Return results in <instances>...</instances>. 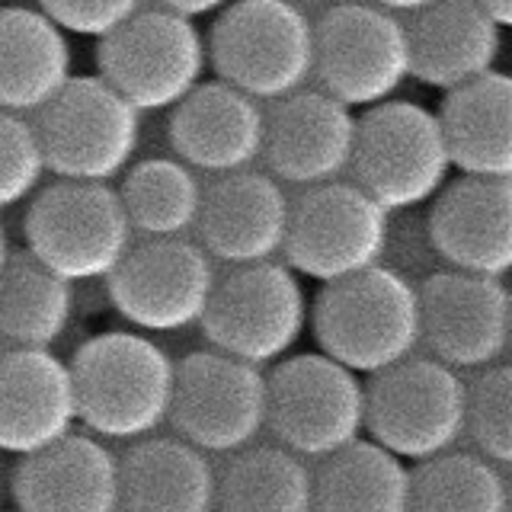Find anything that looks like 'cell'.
I'll return each instance as SVG.
<instances>
[{"mask_svg":"<svg viewBox=\"0 0 512 512\" xmlns=\"http://www.w3.org/2000/svg\"><path fill=\"white\" fill-rule=\"evenodd\" d=\"M77 420L100 442L148 439L170 420L176 362L138 330H106L77 346Z\"/></svg>","mask_w":512,"mask_h":512,"instance_id":"cell-1","label":"cell"},{"mask_svg":"<svg viewBox=\"0 0 512 512\" xmlns=\"http://www.w3.org/2000/svg\"><path fill=\"white\" fill-rule=\"evenodd\" d=\"M308 327L317 352L359 378H375L410 359L420 346L416 285L391 266H372L340 282L320 285Z\"/></svg>","mask_w":512,"mask_h":512,"instance_id":"cell-2","label":"cell"},{"mask_svg":"<svg viewBox=\"0 0 512 512\" xmlns=\"http://www.w3.org/2000/svg\"><path fill=\"white\" fill-rule=\"evenodd\" d=\"M215 80L279 103L314 80V23L279 0H234L205 36Z\"/></svg>","mask_w":512,"mask_h":512,"instance_id":"cell-3","label":"cell"},{"mask_svg":"<svg viewBox=\"0 0 512 512\" xmlns=\"http://www.w3.org/2000/svg\"><path fill=\"white\" fill-rule=\"evenodd\" d=\"M26 253L64 282L109 279L135 244L119 192L106 183L55 180L29 199Z\"/></svg>","mask_w":512,"mask_h":512,"instance_id":"cell-4","label":"cell"},{"mask_svg":"<svg viewBox=\"0 0 512 512\" xmlns=\"http://www.w3.org/2000/svg\"><path fill=\"white\" fill-rule=\"evenodd\" d=\"M352 176L384 212L400 215L429 205L452 173L439 116L423 103L388 100L356 116Z\"/></svg>","mask_w":512,"mask_h":512,"instance_id":"cell-5","label":"cell"},{"mask_svg":"<svg viewBox=\"0 0 512 512\" xmlns=\"http://www.w3.org/2000/svg\"><path fill=\"white\" fill-rule=\"evenodd\" d=\"M32 125L58 180L109 186L138 160L141 112L96 74L71 77Z\"/></svg>","mask_w":512,"mask_h":512,"instance_id":"cell-6","label":"cell"},{"mask_svg":"<svg viewBox=\"0 0 512 512\" xmlns=\"http://www.w3.org/2000/svg\"><path fill=\"white\" fill-rule=\"evenodd\" d=\"M461 372L432 356H410L365 384V436L400 461L423 464L464 439Z\"/></svg>","mask_w":512,"mask_h":512,"instance_id":"cell-7","label":"cell"},{"mask_svg":"<svg viewBox=\"0 0 512 512\" xmlns=\"http://www.w3.org/2000/svg\"><path fill=\"white\" fill-rule=\"evenodd\" d=\"M266 429L298 458L343 452L365 436V381L324 352L285 356L266 375Z\"/></svg>","mask_w":512,"mask_h":512,"instance_id":"cell-8","label":"cell"},{"mask_svg":"<svg viewBox=\"0 0 512 512\" xmlns=\"http://www.w3.org/2000/svg\"><path fill=\"white\" fill-rule=\"evenodd\" d=\"M311 301L285 263L234 266L218 276L202 317L208 346L247 365H276L308 330Z\"/></svg>","mask_w":512,"mask_h":512,"instance_id":"cell-9","label":"cell"},{"mask_svg":"<svg viewBox=\"0 0 512 512\" xmlns=\"http://www.w3.org/2000/svg\"><path fill=\"white\" fill-rule=\"evenodd\" d=\"M394 215L356 183H327L301 189L292 199L285 234V266L320 285L340 282L381 266L394 237Z\"/></svg>","mask_w":512,"mask_h":512,"instance_id":"cell-10","label":"cell"},{"mask_svg":"<svg viewBox=\"0 0 512 512\" xmlns=\"http://www.w3.org/2000/svg\"><path fill=\"white\" fill-rule=\"evenodd\" d=\"M96 68L122 100L144 112H170L205 84L208 48L196 23L144 7L96 48Z\"/></svg>","mask_w":512,"mask_h":512,"instance_id":"cell-11","label":"cell"},{"mask_svg":"<svg viewBox=\"0 0 512 512\" xmlns=\"http://www.w3.org/2000/svg\"><path fill=\"white\" fill-rule=\"evenodd\" d=\"M410 80L404 20L365 0L346 4L314 23L311 84L352 112H365L397 96Z\"/></svg>","mask_w":512,"mask_h":512,"instance_id":"cell-12","label":"cell"},{"mask_svg":"<svg viewBox=\"0 0 512 512\" xmlns=\"http://www.w3.org/2000/svg\"><path fill=\"white\" fill-rule=\"evenodd\" d=\"M170 423L180 439L205 455H234L266 429L263 368L215 349L176 362Z\"/></svg>","mask_w":512,"mask_h":512,"instance_id":"cell-13","label":"cell"},{"mask_svg":"<svg viewBox=\"0 0 512 512\" xmlns=\"http://www.w3.org/2000/svg\"><path fill=\"white\" fill-rule=\"evenodd\" d=\"M215 282V260L189 237L135 240L106 279L112 308L138 333H176L202 324Z\"/></svg>","mask_w":512,"mask_h":512,"instance_id":"cell-14","label":"cell"},{"mask_svg":"<svg viewBox=\"0 0 512 512\" xmlns=\"http://www.w3.org/2000/svg\"><path fill=\"white\" fill-rule=\"evenodd\" d=\"M420 343L455 372H480L503 359L512 330V298L503 279L439 269L423 285Z\"/></svg>","mask_w":512,"mask_h":512,"instance_id":"cell-15","label":"cell"},{"mask_svg":"<svg viewBox=\"0 0 512 512\" xmlns=\"http://www.w3.org/2000/svg\"><path fill=\"white\" fill-rule=\"evenodd\" d=\"M356 112L304 87L266 109L263 164L282 186L314 189L336 183L352 164Z\"/></svg>","mask_w":512,"mask_h":512,"instance_id":"cell-16","label":"cell"},{"mask_svg":"<svg viewBox=\"0 0 512 512\" xmlns=\"http://www.w3.org/2000/svg\"><path fill=\"white\" fill-rule=\"evenodd\" d=\"M292 196L266 170L215 176L202 192L196 244L215 263H272L285 247Z\"/></svg>","mask_w":512,"mask_h":512,"instance_id":"cell-17","label":"cell"},{"mask_svg":"<svg viewBox=\"0 0 512 512\" xmlns=\"http://www.w3.org/2000/svg\"><path fill=\"white\" fill-rule=\"evenodd\" d=\"M423 231L455 272L506 279L512 269V180L458 176L429 202Z\"/></svg>","mask_w":512,"mask_h":512,"instance_id":"cell-18","label":"cell"},{"mask_svg":"<svg viewBox=\"0 0 512 512\" xmlns=\"http://www.w3.org/2000/svg\"><path fill=\"white\" fill-rule=\"evenodd\" d=\"M167 116L173 157L196 173L228 176L263 157L266 106L221 80H205Z\"/></svg>","mask_w":512,"mask_h":512,"instance_id":"cell-19","label":"cell"},{"mask_svg":"<svg viewBox=\"0 0 512 512\" xmlns=\"http://www.w3.org/2000/svg\"><path fill=\"white\" fill-rule=\"evenodd\" d=\"M77 423L68 362L52 349L0 352V452L36 455L71 436Z\"/></svg>","mask_w":512,"mask_h":512,"instance_id":"cell-20","label":"cell"},{"mask_svg":"<svg viewBox=\"0 0 512 512\" xmlns=\"http://www.w3.org/2000/svg\"><path fill=\"white\" fill-rule=\"evenodd\" d=\"M410 80L452 93L496 71L503 55V26L477 0H436L404 16Z\"/></svg>","mask_w":512,"mask_h":512,"instance_id":"cell-21","label":"cell"},{"mask_svg":"<svg viewBox=\"0 0 512 512\" xmlns=\"http://www.w3.org/2000/svg\"><path fill=\"white\" fill-rule=\"evenodd\" d=\"M16 512H119V458L90 432L20 458L13 471Z\"/></svg>","mask_w":512,"mask_h":512,"instance_id":"cell-22","label":"cell"},{"mask_svg":"<svg viewBox=\"0 0 512 512\" xmlns=\"http://www.w3.org/2000/svg\"><path fill=\"white\" fill-rule=\"evenodd\" d=\"M71 77V42L42 10L0 7V109L36 119Z\"/></svg>","mask_w":512,"mask_h":512,"instance_id":"cell-23","label":"cell"},{"mask_svg":"<svg viewBox=\"0 0 512 512\" xmlns=\"http://www.w3.org/2000/svg\"><path fill=\"white\" fill-rule=\"evenodd\" d=\"M218 471L180 436H148L119 458V512H215Z\"/></svg>","mask_w":512,"mask_h":512,"instance_id":"cell-24","label":"cell"},{"mask_svg":"<svg viewBox=\"0 0 512 512\" xmlns=\"http://www.w3.org/2000/svg\"><path fill=\"white\" fill-rule=\"evenodd\" d=\"M439 128L452 170L480 180H512V77L490 71L439 106Z\"/></svg>","mask_w":512,"mask_h":512,"instance_id":"cell-25","label":"cell"},{"mask_svg":"<svg viewBox=\"0 0 512 512\" xmlns=\"http://www.w3.org/2000/svg\"><path fill=\"white\" fill-rule=\"evenodd\" d=\"M77 308L74 285L13 250L0 272V343L13 349H52L68 333Z\"/></svg>","mask_w":512,"mask_h":512,"instance_id":"cell-26","label":"cell"},{"mask_svg":"<svg viewBox=\"0 0 512 512\" xmlns=\"http://www.w3.org/2000/svg\"><path fill=\"white\" fill-rule=\"evenodd\" d=\"M311 512H410L407 461L359 439L320 461Z\"/></svg>","mask_w":512,"mask_h":512,"instance_id":"cell-27","label":"cell"},{"mask_svg":"<svg viewBox=\"0 0 512 512\" xmlns=\"http://www.w3.org/2000/svg\"><path fill=\"white\" fill-rule=\"evenodd\" d=\"M221 512H311L314 471L282 445L253 442L228 455L218 471Z\"/></svg>","mask_w":512,"mask_h":512,"instance_id":"cell-28","label":"cell"},{"mask_svg":"<svg viewBox=\"0 0 512 512\" xmlns=\"http://www.w3.org/2000/svg\"><path fill=\"white\" fill-rule=\"evenodd\" d=\"M116 192L135 237L141 234L144 240H160L196 231L205 186L196 170H189L170 154L135 160L122 173Z\"/></svg>","mask_w":512,"mask_h":512,"instance_id":"cell-29","label":"cell"},{"mask_svg":"<svg viewBox=\"0 0 512 512\" xmlns=\"http://www.w3.org/2000/svg\"><path fill=\"white\" fill-rule=\"evenodd\" d=\"M410 512H509L503 468L477 452H445L410 471Z\"/></svg>","mask_w":512,"mask_h":512,"instance_id":"cell-30","label":"cell"},{"mask_svg":"<svg viewBox=\"0 0 512 512\" xmlns=\"http://www.w3.org/2000/svg\"><path fill=\"white\" fill-rule=\"evenodd\" d=\"M464 436H471L477 455L506 468L512 461V368L490 365L468 381L464 397Z\"/></svg>","mask_w":512,"mask_h":512,"instance_id":"cell-31","label":"cell"},{"mask_svg":"<svg viewBox=\"0 0 512 512\" xmlns=\"http://www.w3.org/2000/svg\"><path fill=\"white\" fill-rule=\"evenodd\" d=\"M45 173L42 144L32 119L0 109V212L36 196Z\"/></svg>","mask_w":512,"mask_h":512,"instance_id":"cell-32","label":"cell"},{"mask_svg":"<svg viewBox=\"0 0 512 512\" xmlns=\"http://www.w3.org/2000/svg\"><path fill=\"white\" fill-rule=\"evenodd\" d=\"M148 7V0H39V10L64 36L103 42Z\"/></svg>","mask_w":512,"mask_h":512,"instance_id":"cell-33","label":"cell"},{"mask_svg":"<svg viewBox=\"0 0 512 512\" xmlns=\"http://www.w3.org/2000/svg\"><path fill=\"white\" fill-rule=\"evenodd\" d=\"M231 4H234V0H154L157 10L176 13V16H183V20H189V23L205 20V16H218Z\"/></svg>","mask_w":512,"mask_h":512,"instance_id":"cell-34","label":"cell"},{"mask_svg":"<svg viewBox=\"0 0 512 512\" xmlns=\"http://www.w3.org/2000/svg\"><path fill=\"white\" fill-rule=\"evenodd\" d=\"M279 4L292 7L295 13H301V16H304V20L317 23L320 16H327V13H333V10L346 7V4H356V0H279Z\"/></svg>","mask_w":512,"mask_h":512,"instance_id":"cell-35","label":"cell"},{"mask_svg":"<svg viewBox=\"0 0 512 512\" xmlns=\"http://www.w3.org/2000/svg\"><path fill=\"white\" fill-rule=\"evenodd\" d=\"M365 4H372V7H378L384 13H394V16H400V20H404V16L423 10L429 4H436V0H365Z\"/></svg>","mask_w":512,"mask_h":512,"instance_id":"cell-36","label":"cell"},{"mask_svg":"<svg viewBox=\"0 0 512 512\" xmlns=\"http://www.w3.org/2000/svg\"><path fill=\"white\" fill-rule=\"evenodd\" d=\"M477 4L484 7L503 29L512 26V0H477Z\"/></svg>","mask_w":512,"mask_h":512,"instance_id":"cell-37","label":"cell"},{"mask_svg":"<svg viewBox=\"0 0 512 512\" xmlns=\"http://www.w3.org/2000/svg\"><path fill=\"white\" fill-rule=\"evenodd\" d=\"M10 253H13V247H10V234H7V228H4V221H0V272H4V266H7V260H10Z\"/></svg>","mask_w":512,"mask_h":512,"instance_id":"cell-38","label":"cell"},{"mask_svg":"<svg viewBox=\"0 0 512 512\" xmlns=\"http://www.w3.org/2000/svg\"><path fill=\"white\" fill-rule=\"evenodd\" d=\"M10 4H20V0H0V7H10Z\"/></svg>","mask_w":512,"mask_h":512,"instance_id":"cell-39","label":"cell"},{"mask_svg":"<svg viewBox=\"0 0 512 512\" xmlns=\"http://www.w3.org/2000/svg\"><path fill=\"white\" fill-rule=\"evenodd\" d=\"M0 512H16V509H0Z\"/></svg>","mask_w":512,"mask_h":512,"instance_id":"cell-40","label":"cell"}]
</instances>
